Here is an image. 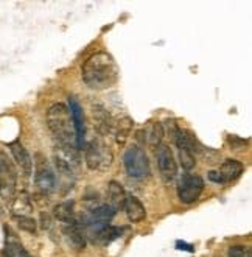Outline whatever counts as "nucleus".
<instances>
[{
	"mask_svg": "<svg viewBox=\"0 0 252 257\" xmlns=\"http://www.w3.org/2000/svg\"><path fill=\"white\" fill-rule=\"evenodd\" d=\"M123 209H125L126 217L131 223H139V221L145 220V217H146L145 206L134 195H126L125 203H123Z\"/></svg>",
	"mask_w": 252,
	"mask_h": 257,
	"instance_id": "9b49d317",
	"label": "nucleus"
},
{
	"mask_svg": "<svg viewBox=\"0 0 252 257\" xmlns=\"http://www.w3.org/2000/svg\"><path fill=\"white\" fill-rule=\"evenodd\" d=\"M69 112L73 123V130H75V142H77V150L84 147V138H86V120H84V112L83 106L75 97L69 98Z\"/></svg>",
	"mask_w": 252,
	"mask_h": 257,
	"instance_id": "1a4fd4ad",
	"label": "nucleus"
},
{
	"mask_svg": "<svg viewBox=\"0 0 252 257\" xmlns=\"http://www.w3.org/2000/svg\"><path fill=\"white\" fill-rule=\"evenodd\" d=\"M53 217L61 221L63 224H73L77 223V215H75V203L73 201H64L59 203L53 207Z\"/></svg>",
	"mask_w": 252,
	"mask_h": 257,
	"instance_id": "2eb2a0df",
	"label": "nucleus"
},
{
	"mask_svg": "<svg viewBox=\"0 0 252 257\" xmlns=\"http://www.w3.org/2000/svg\"><path fill=\"white\" fill-rule=\"evenodd\" d=\"M10 150H11L13 159L18 164V167H19L21 173L24 175V178L32 176V173H33V158L27 151V148L19 142H13V144H10Z\"/></svg>",
	"mask_w": 252,
	"mask_h": 257,
	"instance_id": "9d476101",
	"label": "nucleus"
},
{
	"mask_svg": "<svg viewBox=\"0 0 252 257\" xmlns=\"http://www.w3.org/2000/svg\"><path fill=\"white\" fill-rule=\"evenodd\" d=\"M81 78L92 90H105L112 87L118 80V67L112 55L97 52L89 56L81 66Z\"/></svg>",
	"mask_w": 252,
	"mask_h": 257,
	"instance_id": "f257e3e1",
	"label": "nucleus"
},
{
	"mask_svg": "<svg viewBox=\"0 0 252 257\" xmlns=\"http://www.w3.org/2000/svg\"><path fill=\"white\" fill-rule=\"evenodd\" d=\"M229 257H250V251L246 246L235 245L229 248Z\"/></svg>",
	"mask_w": 252,
	"mask_h": 257,
	"instance_id": "b1692460",
	"label": "nucleus"
},
{
	"mask_svg": "<svg viewBox=\"0 0 252 257\" xmlns=\"http://www.w3.org/2000/svg\"><path fill=\"white\" fill-rule=\"evenodd\" d=\"M4 215V210H2V206H0V217Z\"/></svg>",
	"mask_w": 252,
	"mask_h": 257,
	"instance_id": "c85d7f7f",
	"label": "nucleus"
},
{
	"mask_svg": "<svg viewBox=\"0 0 252 257\" xmlns=\"http://www.w3.org/2000/svg\"><path fill=\"white\" fill-rule=\"evenodd\" d=\"M11 210L13 217H30V214L33 212V203L30 195L27 192L18 193L11 201Z\"/></svg>",
	"mask_w": 252,
	"mask_h": 257,
	"instance_id": "ddd939ff",
	"label": "nucleus"
},
{
	"mask_svg": "<svg viewBox=\"0 0 252 257\" xmlns=\"http://www.w3.org/2000/svg\"><path fill=\"white\" fill-rule=\"evenodd\" d=\"M35 184L38 190L44 195H50L58 187L56 173L52 169L50 162L46 159V156L38 153L35 156Z\"/></svg>",
	"mask_w": 252,
	"mask_h": 257,
	"instance_id": "39448f33",
	"label": "nucleus"
},
{
	"mask_svg": "<svg viewBox=\"0 0 252 257\" xmlns=\"http://www.w3.org/2000/svg\"><path fill=\"white\" fill-rule=\"evenodd\" d=\"M123 231H125L123 228H117V226L108 224V226H105V228H101V229L92 232L91 238H92L94 243H97V245H109L111 241L117 240L118 237H122Z\"/></svg>",
	"mask_w": 252,
	"mask_h": 257,
	"instance_id": "4468645a",
	"label": "nucleus"
},
{
	"mask_svg": "<svg viewBox=\"0 0 252 257\" xmlns=\"http://www.w3.org/2000/svg\"><path fill=\"white\" fill-rule=\"evenodd\" d=\"M47 126L53 138L58 141L59 147L77 148L75 130L70 118L69 108L64 103H55L47 111Z\"/></svg>",
	"mask_w": 252,
	"mask_h": 257,
	"instance_id": "f03ea898",
	"label": "nucleus"
},
{
	"mask_svg": "<svg viewBox=\"0 0 252 257\" xmlns=\"http://www.w3.org/2000/svg\"><path fill=\"white\" fill-rule=\"evenodd\" d=\"M243 172H244V165L236 159H226L219 169V175L223 176L224 183H230V181L238 179Z\"/></svg>",
	"mask_w": 252,
	"mask_h": 257,
	"instance_id": "f3484780",
	"label": "nucleus"
},
{
	"mask_svg": "<svg viewBox=\"0 0 252 257\" xmlns=\"http://www.w3.org/2000/svg\"><path fill=\"white\" fill-rule=\"evenodd\" d=\"M0 257H10L5 251H2V252H0Z\"/></svg>",
	"mask_w": 252,
	"mask_h": 257,
	"instance_id": "cd10ccee",
	"label": "nucleus"
},
{
	"mask_svg": "<svg viewBox=\"0 0 252 257\" xmlns=\"http://www.w3.org/2000/svg\"><path fill=\"white\" fill-rule=\"evenodd\" d=\"M209 179L212 181V183H215V184H224L223 176L219 175V172H215V170L209 172Z\"/></svg>",
	"mask_w": 252,
	"mask_h": 257,
	"instance_id": "a878e982",
	"label": "nucleus"
},
{
	"mask_svg": "<svg viewBox=\"0 0 252 257\" xmlns=\"http://www.w3.org/2000/svg\"><path fill=\"white\" fill-rule=\"evenodd\" d=\"M229 145H230V150H240L246 145V141L244 139H240V138H236V136H229V139H227Z\"/></svg>",
	"mask_w": 252,
	"mask_h": 257,
	"instance_id": "393cba45",
	"label": "nucleus"
},
{
	"mask_svg": "<svg viewBox=\"0 0 252 257\" xmlns=\"http://www.w3.org/2000/svg\"><path fill=\"white\" fill-rule=\"evenodd\" d=\"M7 231V238H5V252L10 257H32L28 254V251L24 248V245L21 243V240L11 232L10 228H5Z\"/></svg>",
	"mask_w": 252,
	"mask_h": 257,
	"instance_id": "a211bd4d",
	"label": "nucleus"
},
{
	"mask_svg": "<svg viewBox=\"0 0 252 257\" xmlns=\"http://www.w3.org/2000/svg\"><path fill=\"white\" fill-rule=\"evenodd\" d=\"M86 165L89 170H106L112 164V151L100 139H94L86 147Z\"/></svg>",
	"mask_w": 252,
	"mask_h": 257,
	"instance_id": "423d86ee",
	"label": "nucleus"
},
{
	"mask_svg": "<svg viewBox=\"0 0 252 257\" xmlns=\"http://www.w3.org/2000/svg\"><path fill=\"white\" fill-rule=\"evenodd\" d=\"M14 220H16L18 226L22 231H25L28 234L38 232V223L33 217H14Z\"/></svg>",
	"mask_w": 252,
	"mask_h": 257,
	"instance_id": "5701e85b",
	"label": "nucleus"
},
{
	"mask_svg": "<svg viewBox=\"0 0 252 257\" xmlns=\"http://www.w3.org/2000/svg\"><path fill=\"white\" fill-rule=\"evenodd\" d=\"M63 232H64V235H66V238L69 241V245L73 249H77V251L84 249V246H86V235H84V231L80 228L77 223L64 224Z\"/></svg>",
	"mask_w": 252,
	"mask_h": 257,
	"instance_id": "f8f14e48",
	"label": "nucleus"
},
{
	"mask_svg": "<svg viewBox=\"0 0 252 257\" xmlns=\"http://www.w3.org/2000/svg\"><path fill=\"white\" fill-rule=\"evenodd\" d=\"M132 125H134V122H132V118L125 115L122 117L120 120H117V122L114 123V134H115V142L117 145H125V142L128 141L129 134H131V130H132Z\"/></svg>",
	"mask_w": 252,
	"mask_h": 257,
	"instance_id": "6ab92c4d",
	"label": "nucleus"
},
{
	"mask_svg": "<svg viewBox=\"0 0 252 257\" xmlns=\"http://www.w3.org/2000/svg\"><path fill=\"white\" fill-rule=\"evenodd\" d=\"M52 226V220L49 214H41V228L42 229H50Z\"/></svg>",
	"mask_w": 252,
	"mask_h": 257,
	"instance_id": "bb28decb",
	"label": "nucleus"
},
{
	"mask_svg": "<svg viewBox=\"0 0 252 257\" xmlns=\"http://www.w3.org/2000/svg\"><path fill=\"white\" fill-rule=\"evenodd\" d=\"M106 198H108V204L114 209L118 210L123 207L125 198H126V192L123 189V186L117 181H111L108 184V192H106Z\"/></svg>",
	"mask_w": 252,
	"mask_h": 257,
	"instance_id": "dca6fc26",
	"label": "nucleus"
},
{
	"mask_svg": "<svg viewBox=\"0 0 252 257\" xmlns=\"http://www.w3.org/2000/svg\"><path fill=\"white\" fill-rule=\"evenodd\" d=\"M156 159H157V167L162 179L165 183H171V181L177 176V162L174 159L173 151L168 145H159L156 151Z\"/></svg>",
	"mask_w": 252,
	"mask_h": 257,
	"instance_id": "6e6552de",
	"label": "nucleus"
},
{
	"mask_svg": "<svg viewBox=\"0 0 252 257\" xmlns=\"http://www.w3.org/2000/svg\"><path fill=\"white\" fill-rule=\"evenodd\" d=\"M18 186V172L14 162L7 153L0 151V198L5 203H11L16 196Z\"/></svg>",
	"mask_w": 252,
	"mask_h": 257,
	"instance_id": "20e7f679",
	"label": "nucleus"
},
{
	"mask_svg": "<svg viewBox=\"0 0 252 257\" xmlns=\"http://www.w3.org/2000/svg\"><path fill=\"white\" fill-rule=\"evenodd\" d=\"M94 120L97 123V128L103 134H109L114 128V120L111 118L109 112L105 108H97L94 109Z\"/></svg>",
	"mask_w": 252,
	"mask_h": 257,
	"instance_id": "412c9836",
	"label": "nucleus"
},
{
	"mask_svg": "<svg viewBox=\"0 0 252 257\" xmlns=\"http://www.w3.org/2000/svg\"><path fill=\"white\" fill-rule=\"evenodd\" d=\"M123 164L125 170L131 178L136 179H145L150 176L151 169H150V161L145 153V150L139 145H131L123 156Z\"/></svg>",
	"mask_w": 252,
	"mask_h": 257,
	"instance_id": "7ed1b4c3",
	"label": "nucleus"
},
{
	"mask_svg": "<svg viewBox=\"0 0 252 257\" xmlns=\"http://www.w3.org/2000/svg\"><path fill=\"white\" fill-rule=\"evenodd\" d=\"M164 136H165L164 125H162L160 122H154L146 128L145 141L148 142V145H150L151 148H157L160 145L162 139H164Z\"/></svg>",
	"mask_w": 252,
	"mask_h": 257,
	"instance_id": "aec40b11",
	"label": "nucleus"
},
{
	"mask_svg": "<svg viewBox=\"0 0 252 257\" xmlns=\"http://www.w3.org/2000/svg\"><path fill=\"white\" fill-rule=\"evenodd\" d=\"M204 190V179L198 175H184L177 184V198L184 204L195 203Z\"/></svg>",
	"mask_w": 252,
	"mask_h": 257,
	"instance_id": "0eeeda50",
	"label": "nucleus"
},
{
	"mask_svg": "<svg viewBox=\"0 0 252 257\" xmlns=\"http://www.w3.org/2000/svg\"><path fill=\"white\" fill-rule=\"evenodd\" d=\"M179 151V164L184 170H191L196 165V159H195V155L193 151H190L187 148H177Z\"/></svg>",
	"mask_w": 252,
	"mask_h": 257,
	"instance_id": "4be33fe9",
	"label": "nucleus"
}]
</instances>
